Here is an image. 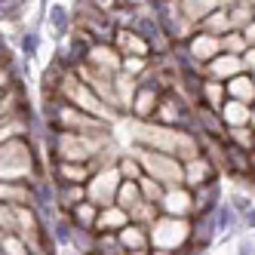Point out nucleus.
Returning <instances> with one entry per match:
<instances>
[{
  "mask_svg": "<svg viewBox=\"0 0 255 255\" xmlns=\"http://www.w3.org/2000/svg\"><path fill=\"white\" fill-rule=\"evenodd\" d=\"M46 157L49 163H93L108 144H111V132H93V135H74L62 129H46Z\"/></svg>",
  "mask_w": 255,
  "mask_h": 255,
  "instance_id": "1",
  "label": "nucleus"
},
{
  "mask_svg": "<svg viewBox=\"0 0 255 255\" xmlns=\"http://www.w3.org/2000/svg\"><path fill=\"white\" fill-rule=\"evenodd\" d=\"M129 154L138 160L141 175L154 178L157 185H163V188H185V185H181V163L175 157L157 154V151H148V148H138V144H132Z\"/></svg>",
  "mask_w": 255,
  "mask_h": 255,
  "instance_id": "2",
  "label": "nucleus"
},
{
  "mask_svg": "<svg viewBox=\"0 0 255 255\" xmlns=\"http://www.w3.org/2000/svg\"><path fill=\"white\" fill-rule=\"evenodd\" d=\"M59 99H62L65 105H71V108H77V111L89 114L93 120L108 123V126L117 120V117L108 111V108H105L93 93H89V86H86V83H80L74 74H65V80H62V86H59Z\"/></svg>",
  "mask_w": 255,
  "mask_h": 255,
  "instance_id": "3",
  "label": "nucleus"
},
{
  "mask_svg": "<svg viewBox=\"0 0 255 255\" xmlns=\"http://www.w3.org/2000/svg\"><path fill=\"white\" fill-rule=\"evenodd\" d=\"M188 231H191V218H166L160 215L157 222L148 228V243L157 252H178L188 246Z\"/></svg>",
  "mask_w": 255,
  "mask_h": 255,
  "instance_id": "4",
  "label": "nucleus"
},
{
  "mask_svg": "<svg viewBox=\"0 0 255 255\" xmlns=\"http://www.w3.org/2000/svg\"><path fill=\"white\" fill-rule=\"evenodd\" d=\"M151 123L166 126V129H181V132H194V108L181 99L178 93H166L160 96L157 111L151 117Z\"/></svg>",
  "mask_w": 255,
  "mask_h": 255,
  "instance_id": "5",
  "label": "nucleus"
},
{
  "mask_svg": "<svg viewBox=\"0 0 255 255\" xmlns=\"http://www.w3.org/2000/svg\"><path fill=\"white\" fill-rule=\"evenodd\" d=\"M117 185H120V175L114 166H102L89 175V181L83 185L86 191V203H93L96 209H105V206H114V194H117Z\"/></svg>",
  "mask_w": 255,
  "mask_h": 255,
  "instance_id": "6",
  "label": "nucleus"
},
{
  "mask_svg": "<svg viewBox=\"0 0 255 255\" xmlns=\"http://www.w3.org/2000/svg\"><path fill=\"white\" fill-rule=\"evenodd\" d=\"M218 175H222L218 166H212L203 154H197L194 160L181 163V185H185L188 191H197V188L209 185V181H218Z\"/></svg>",
  "mask_w": 255,
  "mask_h": 255,
  "instance_id": "7",
  "label": "nucleus"
},
{
  "mask_svg": "<svg viewBox=\"0 0 255 255\" xmlns=\"http://www.w3.org/2000/svg\"><path fill=\"white\" fill-rule=\"evenodd\" d=\"M222 172L240 178V181H252V151H243L237 144L225 141L222 148Z\"/></svg>",
  "mask_w": 255,
  "mask_h": 255,
  "instance_id": "8",
  "label": "nucleus"
},
{
  "mask_svg": "<svg viewBox=\"0 0 255 255\" xmlns=\"http://www.w3.org/2000/svg\"><path fill=\"white\" fill-rule=\"evenodd\" d=\"M83 65L99 71V74H108V77L120 74V56H117V49L108 46V43H93V46H89Z\"/></svg>",
  "mask_w": 255,
  "mask_h": 255,
  "instance_id": "9",
  "label": "nucleus"
},
{
  "mask_svg": "<svg viewBox=\"0 0 255 255\" xmlns=\"http://www.w3.org/2000/svg\"><path fill=\"white\" fill-rule=\"evenodd\" d=\"M157 209L166 218H191V191L188 188H166Z\"/></svg>",
  "mask_w": 255,
  "mask_h": 255,
  "instance_id": "10",
  "label": "nucleus"
},
{
  "mask_svg": "<svg viewBox=\"0 0 255 255\" xmlns=\"http://www.w3.org/2000/svg\"><path fill=\"white\" fill-rule=\"evenodd\" d=\"M222 203V181H209V185L191 191V218H206L212 209Z\"/></svg>",
  "mask_w": 255,
  "mask_h": 255,
  "instance_id": "11",
  "label": "nucleus"
},
{
  "mask_svg": "<svg viewBox=\"0 0 255 255\" xmlns=\"http://www.w3.org/2000/svg\"><path fill=\"white\" fill-rule=\"evenodd\" d=\"M185 52L191 56V62L194 65H209L215 56H218V40L215 37H209V34H203V31H194L191 37L185 40Z\"/></svg>",
  "mask_w": 255,
  "mask_h": 255,
  "instance_id": "12",
  "label": "nucleus"
},
{
  "mask_svg": "<svg viewBox=\"0 0 255 255\" xmlns=\"http://www.w3.org/2000/svg\"><path fill=\"white\" fill-rule=\"evenodd\" d=\"M218 117H222L225 129H237V126H252V105H240L225 99V105L218 108Z\"/></svg>",
  "mask_w": 255,
  "mask_h": 255,
  "instance_id": "13",
  "label": "nucleus"
},
{
  "mask_svg": "<svg viewBox=\"0 0 255 255\" xmlns=\"http://www.w3.org/2000/svg\"><path fill=\"white\" fill-rule=\"evenodd\" d=\"M157 102H160V96L151 93V89H135L132 105H129V117L135 123H151V117L157 111Z\"/></svg>",
  "mask_w": 255,
  "mask_h": 255,
  "instance_id": "14",
  "label": "nucleus"
},
{
  "mask_svg": "<svg viewBox=\"0 0 255 255\" xmlns=\"http://www.w3.org/2000/svg\"><path fill=\"white\" fill-rule=\"evenodd\" d=\"M126 225H129V218H126L123 209H117V206H105V209H99V215H96V228H93V234H120Z\"/></svg>",
  "mask_w": 255,
  "mask_h": 255,
  "instance_id": "15",
  "label": "nucleus"
},
{
  "mask_svg": "<svg viewBox=\"0 0 255 255\" xmlns=\"http://www.w3.org/2000/svg\"><path fill=\"white\" fill-rule=\"evenodd\" d=\"M215 6H218V0H178V12H181V19H185L194 31H197V25L203 22Z\"/></svg>",
  "mask_w": 255,
  "mask_h": 255,
  "instance_id": "16",
  "label": "nucleus"
},
{
  "mask_svg": "<svg viewBox=\"0 0 255 255\" xmlns=\"http://www.w3.org/2000/svg\"><path fill=\"white\" fill-rule=\"evenodd\" d=\"M209 108V111H218V108L225 105V83H218V80H209L203 77V83H200V93H197V102L194 108Z\"/></svg>",
  "mask_w": 255,
  "mask_h": 255,
  "instance_id": "17",
  "label": "nucleus"
},
{
  "mask_svg": "<svg viewBox=\"0 0 255 255\" xmlns=\"http://www.w3.org/2000/svg\"><path fill=\"white\" fill-rule=\"evenodd\" d=\"M46 25H49V34L52 37H68L71 34V9H68V3H49V9H46Z\"/></svg>",
  "mask_w": 255,
  "mask_h": 255,
  "instance_id": "18",
  "label": "nucleus"
},
{
  "mask_svg": "<svg viewBox=\"0 0 255 255\" xmlns=\"http://www.w3.org/2000/svg\"><path fill=\"white\" fill-rule=\"evenodd\" d=\"M225 99L240 102V105H252V99H255V83H252V77H249V74L231 77V80L225 83Z\"/></svg>",
  "mask_w": 255,
  "mask_h": 255,
  "instance_id": "19",
  "label": "nucleus"
},
{
  "mask_svg": "<svg viewBox=\"0 0 255 255\" xmlns=\"http://www.w3.org/2000/svg\"><path fill=\"white\" fill-rule=\"evenodd\" d=\"M28 200H31L28 181H0V203L3 206L19 209V206H28Z\"/></svg>",
  "mask_w": 255,
  "mask_h": 255,
  "instance_id": "20",
  "label": "nucleus"
},
{
  "mask_svg": "<svg viewBox=\"0 0 255 255\" xmlns=\"http://www.w3.org/2000/svg\"><path fill=\"white\" fill-rule=\"evenodd\" d=\"M117 240H120V249L123 252H148L151 249V243H148V228H138V225H126L117 234Z\"/></svg>",
  "mask_w": 255,
  "mask_h": 255,
  "instance_id": "21",
  "label": "nucleus"
},
{
  "mask_svg": "<svg viewBox=\"0 0 255 255\" xmlns=\"http://www.w3.org/2000/svg\"><path fill=\"white\" fill-rule=\"evenodd\" d=\"M83 200H86L83 185H56V212L68 215L77 203H83Z\"/></svg>",
  "mask_w": 255,
  "mask_h": 255,
  "instance_id": "22",
  "label": "nucleus"
},
{
  "mask_svg": "<svg viewBox=\"0 0 255 255\" xmlns=\"http://www.w3.org/2000/svg\"><path fill=\"white\" fill-rule=\"evenodd\" d=\"M197 31H203V34H209V37H225V34L231 31V25H228V12H225V3H218L203 22L197 25Z\"/></svg>",
  "mask_w": 255,
  "mask_h": 255,
  "instance_id": "23",
  "label": "nucleus"
},
{
  "mask_svg": "<svg viewBox=\"0 0 255 255\" xmlns=\"http://www.w3.org/2000/svg\"><path fill=\"white\" fill-rule=\"evenodd\" d=\"M22 105H25V99H22V83H15L6 96H0V126L19 117V108Z\"/></svg>",
  "mask_w": 255,
  "mask_h": 255,
  "instance_id": "24",
  "label": "nucleus"
},
{
  "mask_svg": "<svg viewBox=\"0 0 255 255\" xmlns=\"http://www.w3.org/2000/svg\"><path fill=\"white\" fill-rule=\"evenodd\" d=\"M225 12H228V25L231 31H243L246 25H252V3H246V0H240V3H225Z\"/></svg>",
  "mask_w": 255,
  "mask_h": 255,
  "instance_id": "25",
  "label": "nucleus"
},
{
  "mask_svg": "<svg viewBox=\"0 0 255 255\" xmlns=\"http://www.w3.org/2000/svg\"><path fill=\"white\" fill-rule=\"evenodd\" d=\"M96 215H99V209L83 200V203H77L74 209L68 212V222L74 225L77 231H93V228H96Z\"/></svg>",
  "mask_w": 255,
  "mask_h": 255,
  "instance_id": "26",
  "label": "nucleus"
},
{
  "mask_svg": "<svg viewBox=\"0 0 255 255\" xmlns=\"http://www.w3.org/2000/svg\"><path fill=\"white\" fill-rule=\"evenodd\" d=\"M141 203V194H138V185L135 181H120L117 185V194H114V206L123 209V212H129L132 206Z\"/></svg>",
  "mask_w": 255,
  "mask_h": 255,
  "instance_id": "27",
  "label": "nucleus"
},
{
  "mask_svg": "<svg viewBox=\"0 0 255 255\" xmlns=\"http://www.w3.org/2000/svg\"><path fill=\"white\" fill-rule=\"evenodd\" d=\"M126 218H129V225H138V228H151L157 218H160V209L154 206V203H141L138 206H132L129 212H126Z\"/></svg>",
  "mask_w": 255,
  "mask_h": 255,
  "instance_id": "28",
  "label": "nucleus"
},
{
  "mask_svg": "<svg viewBox=\"0 0 255 255\" xmlns=\"http://www.w3.org/2000/svg\"><path fill=\"white\" fill-rule=\"evenodd\" d=\"M46 231H49V240L52 243H71V234H74V225L68 222V215H62V212H56V218L46 225Z\"/></svg>",
  "mask_w": 255,
  "mask_h": 255,
  "instance_id": "29",
  "label": "nucleus"
},
{
  "mask_svg": "<svg viewBox=\"0 0 255 255\" xmlns=\"http://www.w3.org/2000/svg\"><path fill=\"white\" fill-rule=\"evenodd\" d=\"M246 49L249 46H246V40H243L240 31H228L225 37H218V52H222V56H237V59H240Z\"/></svg>",
  "mask_w": 255,
  "mask_h": 255,
  "instance_id": "30",
  "label": "nucleus"
},
{
  "mask_svg": "<svg viewBox=\"0 0 255 255\" xmlns=\"http://www.w3.org/2000/svg\"><path fill=\"white\" fill-rule=\"evenodd\" d=\"M209 222H212V228H215V234H222V231H231L234 225H237V212L225 203H218L215 209H212V215H209Z\"/></svg>",
  "mask_w": 255,
  "mask_h": 255,
  "instance_id": "31",
  "label": "nucleus"
},
{
  "mask_svg": "<svg viewBox=\"0 0 255 255\" xmlns=\"http://www.w3.org/2000/svg\"><path fill=\"white\" fill-rule=\"evenodd\" d=\"M114 169H117L120 181H138V178H141V166H138V160H135L132 154H117Z\"/></svg>",
  "mask_w": 255,
  "mask_h": 255,
  "instance_id": "32",
  "label": "nucleus"
},
{
  "mask_svg": "<svg viewBox=\"0 0 255 255\" xmlns=\"http://www.w3.org/2000/svg\"><path fill=\"white\" fill-rule=\"evenodd\" d=\"M135 185H138V194H141V200H144V203H160V197H163V191H166V188H163V185H157V181L154 178H148V175H141L138 181H135Z\"/></svg>",
  "mask_w": 255,
  "mask_h": 255,
  "instance_id": "33",
  "label": "nucleus"
},
{
  "mask_svg": "<svg viewBox=\"0 0 255 255\" xmlns=\"http://www.w3.org/2000/svg\"><path fill=\"white\" fill-rule=\"evenodd\" d=\"M71 246L77 249L74 255H89V252L96 249V234H93V231H77V228H74V234H71Z\"/></svg>",
  "mask_w": 255,
  "mask_h": 255,
  "instance_id": "34",
  "label": "nucleus"
},
{
  "mask_svg": "<svg viewBox=\"0 0 255 255\" xmlns=\"http://www.w3.org/2000/svg\"><path fill=\"white\" fill-rule=\"evenodd\" d=\"M225 141L237 144L243 151H252V126H237V129H225Z\"/></svg>",
  "mask_w": 255,
  "mask_h": 255,
  "instance_id": "35",
  "label": "nucleus"
},
{
  "mask_svg": "<svg viewBox=\"0 0 255 255\" xmlns=\"http://www.w3.org/2000/svg\"><path fill=\"white\" fill-rule=\"evenodd\" d=\"M93 252H102V255H123L117 234H96V249H93Z\"/></svg>",
  "mask_w": 255,
  "mask_h": 255,
  "instance_id": "36",
  "label": "nucleus"
},
{
  "mask_svg": "<svg viewBox=\"0 0 255 255\" xmlns=\"http://www.w3.org/2000/svg\"><path fill=\"white\" fill-rule=\"evenodd\" d=\"M25 6H28V3H22V0H3V3H0V19H6V22L22 19V15H25Z\"/></svg>",
  "mask_w": 255,
  "mask_h": 255,
  "instance_id": "37",
  "label": "nucleus"
},
{
  "mask_svg": "<svg viewBox=\"0 0 255 255\" xmlns=\"http://www.w3.org/2000/svg\"><path fill=\"white\" fill-rule=\"evenodd\" d=\"M0 252L3 255H28V249H25L19 234H6L3 240H0Z\"/></svg>",
  "mask_w": 255,
  "mask_h": 255,
  "instance_id": "38",
  "label": "nucleus"
},
{
  "mask_svg": "<svg viewBox=\"0 0 255 255\" xmlns=\"http://www.w3.org/2000/svg\"><path fill=\"white\" fill-rule=\"evenodd\" d=\"M37 46H40V34L37 31H25L22 34V56L34 59V56H37Z\"/></svg>",
  "mask_w": 255,
  "mask_h": 255,
  "instance_id": "39",
  "label": "nucleus"
},
{
  "mask_svg": "<svg viewBox=\"0 0 255 255\" xmlns=\"http://www.w3.org/2000/svg\"><path fill=\"white\" fill-rule=\"evenodd\" d=\"M15 83H19V80H15V68H12V62H9V65H0V96H6Z\"/></svg>",
  "mask_w": 255,
  "mask_h": 255,
  "instance_id": "40",
  "label": "nucleus"
},
{
  "mask_svg": "<svg viewBox=\"0 0 255 255\" xmlns=\"http://www.w3.org/2000/svg\"><path fill=\"white\" fill-rule=\"evenodd\" d=\"M0 231L15 234V209L12 206H3V203H0Z\"/></svg>",
  "mask_w": 255,
  "mask_h": 255,
  "instance_id": "41",
  "label": "nucleus"
},
{
  "mask_svg": "<svg viewBox=\"0 0 255 255\" xmlns=\"http://www.w3.org/2000/svg\"><path fill=\"white\" fill-rule=\"evenodd\" d=\"M0 255H3V252H0Z\"/></svg>",
  "mask_w": 255,
  "mask_h": 255,
  "instance_id": "42",
  "label": "nucleus"
}]
</instances>
